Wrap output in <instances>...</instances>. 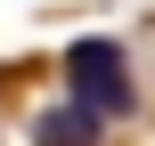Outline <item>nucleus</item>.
<instances>
[{
  "label": "nucleus",
  "instance_id": "obj_1",
  "mask_svg": "<svg viewBox=\"0 0 155 146\" xmlns=\"http://www.w3.org/2000/svg\"><path fill=\"white\" fill-rule=\"evenodd\" d=\"M65 81H74V98L98 106L106 122H123V114L139 106V89H131V57H123V41H106V33H90V41L65 49Z\"/></svg>",
  "mask_w": 155,
  "mask_h": 146
},
{
  "label": "nucleus",
  "instance_id": "obj_2",
  "mask_svg": "<svg viewBox=\"0 0 155 146\" xmlns=\"http://www.w3.org/2000/svg\"><path fill=\"white\" fill-rule=\"evenodd\" d=\"M98 130H106V114H98V106H82V98L41 106V122H33V138H41V146H98Z\"/></svg>",
  "mask_w": 155,
  "mask_h": 146
}]
</instances>
